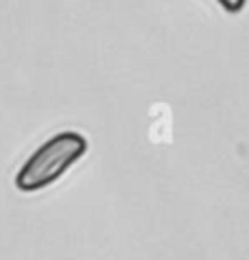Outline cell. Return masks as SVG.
<instances>
[{
    "label": "cell",
    "instance_id": "obj_1",
    "mask_svg": "<svg viewBox=\"0 0 249 260\" xmlns=\"http://www.w3.org/2000/svg\"><path fill=\"white\" fill-rule=\"evenodd\" d=\"M87 151L85 136L79 132H61L33 151V155L16 173V188L35 192L55 184Z\"/></svg>",
    "mask_w": 249,
    "mask_h": 260
},
{
    "label": "cell",
    "instance_id": "obj_2",
    "mask_svg": "<svg viewBox=\"0 0 249 260\" xmlns=\"http://www.w3.org/2000/svg\"><path fill=\"white\" fill-rule=\"evenodd\" d=\"M216 3L221 5L228 13H238V11H243V7H245L247 0H216Z\"/></svg>",
    "mask_w": 249,
    "mask_h": 260
}]
</instances>
